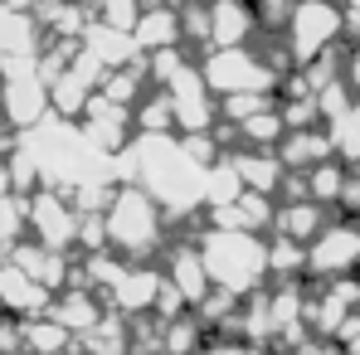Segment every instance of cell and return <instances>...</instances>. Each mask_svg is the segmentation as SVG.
<instances>
[{
  "instance_id": "6",
  "label": "cell",
  "mask_w": 360,
  "mask_h": 355,
  "mask_svg": "<svg viewBox=\"0 0 360 355\" xmlns=\"http://www.w3.org/2000/svg\"><path fill=\"white\" fill-rule=\"evenodd\" d=\"M166 98L176 108V131L180 136H200V131H214L219 127V93L205 83L200 63H185L176 78L166 83Z\"/></svg>"
},
{
  "instance_id": "24",
  "label": "cell",
  "mask_w": 360,
  "mask_h": 355,
  "mask_svg": "<svg viewBox=\"0 0 360 355\" xmlns=\"http://www.w3.org/2000/svg\"><path fill=\"white\" fill-rule=\"evenodd\" d=\"M131 117H136V131H176V108H171L166 88L161 93H146Z\"/></svg>"
},
{
  "instance_id": "26",
  "label": "cell",
  "mask_w": 360,
  "mask_h": 355,
  "mask_svg": "<svg viewBox=\"0 0 360 355\" xmlns=\"http://www.w3.org/2000/svg\"><path fill=\"white\" fill-rule=\"evenodd\" d=\"M195 355H258V346H248V341H210L205 351Z\"/></svg>"
},
{
  "instance_id": "1",
  "label": "cell",
  "mask_w": 360,
  "mask_h": 355,
  "mask_svg": "<svg viewBox=\"0 0 360 355\" xmlns=\"http://www.w3.org/2000/svg\"><path fill=\"white\" fill-rule=\"evenodd\" d=\"M117 176H131V185H141L166 214L185 219L205 205L210 166L185 146L180 131H136L117 151Z\"/></svg>"
},
{
  "instance_id": "9",
  "label": "cell",
  "mask_w": 360,
  "mask_h": 355,
  "mask_svg": "<svg viewBox=\"0 0 360 355\" xmlns=\"http://www.w3.org/2000/svg\"><path fill=\"white\" fill-rule=\"evenodd\" d=\"M108 302L117 316H156L161 297H166V268H151V263H122L117 283L108 288Z\"/></svg>"
},
{
  "instance_id": "15",
  "label": "cell",
  "mask_w": 360,
  "mask_h": 355,
  "mask_svg": "<svg viewBox=\"0 0 360 355\" xmlns=\"http://www.w3.org/2000/svg\"><path fill=\"white\" fill-rule=\"evenodd\" d=\"M234 171H239L243 190H258V195H278L288 185V166L278 151H258V146H243V151H229Z\"/></svg>"
},
{
  "instance_id": "10",
  "label": "cell",
  "mask_w": 360,
  "mask_h": 355,
  "mask_svg": "<svg viewBox=\"0 0 360 355\" xmlns=\"http://www.w3.org/2000/svg\"><path fill=\"white\" fill-rule=\"evenodd\" d=\"M258 30H263V25H258L253 0H210V49L253 44Z\"/></svg>"
},
{
  "instance_id": "2",
  "label": "cell",
  "mask_w": 360,
  "mask_h": 355,
  "mask_svg": "<svg viewBox=\"0 0 360 355\" xmlns=\"http://www.w3.org/2000/svg\"><path fill=\"white\" fill-rule=\"evenodd\" d=\"M200 243V258H205V273L214 283V292L248 302V297L263 292V283L273 278V263H268V238L253 234V229H229V224H205Z\"/></svg>"
},
{
  "instance_id": "18",
  "label": "cell",
  "mask_w": 360,
  "mask_h": 355,
  "mask_svg": "<svg viewBox=\"0 0 360 355\" xmlns=\"http://www.w3.org/2000/svg\"><path fill=\"white\" fill-rule=\"evenodd\" d=\"M39 54V20L20 5H0V63Z\"/></svg>"
},
{
  "instance_id": "21",
  "label": "cell",
  "mask_w": 360,
  "mask_h": 355,
  "mask_svg": "<svg viewBox=\"0 0 360 355\" xmlns=\"http://www.w3.org/2000/svg\"><path fill=\"white\" fill-rule=\"evenodd\" d=\"M73 346V331L59 316H25V355H63Z\"/></svg>"
},
{
  "instance_id": "17",
  "label": "cell",
  "mask_w": 360,
  "mask_h": 355,
  "mask_svg": "<svg viewBox=\"0 0 360 355\" xmlns=\"http://www.w3.org/2000/svg\"><path fill=\"white\" fill-rule=\"evenodd\" d=\"M278 219V205L273 195H258V190H243L234 205L224 209H210V224H229V229H253V234H268Z\"/></svg>"
},
{
  "instance_id": "25",
  "label": "cell",
  "mask_w": 360,
  "mask_h": 355,
  "mask_svg": "<svg viewBox=\"0 0 360 355\" xmlns=\"http://www.w3.org/2000/svg\"><path fill=\"white\" fill-rule=\"evenodd\" d=\"M292 5H297V0H253V10H258V25H263V30H278V25H288Z\"/></svg>"
},
{
  "instance_id": "13",
  "label": "cell",
  "mask_w": 360,
  "mask_h": 355,
  "mask_svg": "<svg viewBox=\"0 0 360 355\" xmlns=\"http://www.w3.org/2000/svg\"><path fill=\"white\" fill-rule=\"evenodd\" d=\"M166 278H171V288L185 297V306H200L205 297L214 292V283H210V273H205V258H200V243H176V248L166 253Z\"/></svg>"
},
{
  "instance_id": "7",
  "label": "cell",
  "mask_w": 360,
  "mask_h": 355,
  "mask_svg": "<svg viewBox=\"0 0 360 355\" xmlns=\"http://www.w3.org/2000/svg\"><path fill=\"white\" fill-rule=\"evenodd\" d=\"M360 273V224L331 219L307 243V278H356Z\"/></svg>"
},
{
  "instance_id": "11",
  "label": "cell",
  "mask_w": 360,
  "mask_h": 355,
  "mask_svg": "<svg viewBox=\"0 0 360 355\" xmlns=\"http://www.w3.org/2000/svg\"><path fill=\"white\" fill-rule=\"evenodd\" d=\"M131 34H136L141 54H156V49H176V44H185V15H180V0L146 5Z\"/></svg>"
},
{
  "instance_id": "12",
  "label": "cell",
  "mask_w": 360,
  "mask_h": 355,
  "mask_svg": "<svg viewBox=\"0 0 360 355\" xmlns=\"http://www.w3.org/2000/svg\"><path fill=\"white\" fill-rule=\"evenodd\" d=\"M54 302V292L39 283V278H30L20 263H0V306L10 311V316H39L44 306Z\"/></svg>"
},
{
  "instance_id": "28",
  "label": "cell",
  "mask_w": 360,
  "mask_h": 355,
  "mask_svg": "<svg viewBox=\"0 0 360 355\" xmlns=\"http://www.w3.org/2000/svg\"><path fill=\"white\" fill-rule=\"evenodd\" d=\"M341 5H346V10H360V0H341Z\"/></svg>"
},
{
  "instance_id": "22",
  "label": "cell",
  "mask_w": 360,
  "mask_h": 355,
  "mask_svg": "<svg viewBox=\"0 0 360 355\" xmlns=\"http://www.w3.org/2000/svg\"><path fill=\"white\" fill-rule=\"evenodd\" d=\"M321 127H326V136H331V146H336V161L356 166L360 161V98L351 108H341L336 117H326Z\"/></svg>"
},
{
  "instance_id": "4",
  "label": "cell",
  "mask_w": 360,
  "mask_h": 355,
  "mask_svg": "<svg viewBox=\"0 0 360 355\" xmlns=\"http://www.w3.org/2000/svg\"><path fill=\"white\" fill-rule=\"evenodd\" d=\"M346 5L341 0H297L288 25H283V44H288V59L292 68H307L321 54H331L346 34Z\"/></svg>"
},
{
  "instance_id": "3",
  "label": "cell",
  "mask_w": 360,
  "mask_h": 355,
  "mask_svg": "<svg viewBox=\"0 0 360 355\" xmlns=\"http://www.w3.org/2000/svg\"><path fill=\"white\" fill-rule=\"evenodd\" d=\"M103 224H108V248L112 253H122L127 263H146L166 238V209L141 185H117L108 209H103Z\"/></svg>"
},
{
  "instance_id": "8",
  "label": "cell",
  "mask_w": 360,
  "mask_h": 355,
  "mask_svg": "<svg viewBox=\"0 0 360 355\" xmlns=\"http://www.w3.org/2000/svg\"><path fill=\"white\" fill-rule=\"evenodd\" d=\"M78 224H83V214H78V205H73L63 190L39 185V190L30 195V229L39 234V243H44V248L68 253V248L78 243Z\"/></svg>"
},
{
  "instance_id": "23",
  "label": "cell",
  "mask_w": 360,
  "mask_h": 355,
  "mask_svg": "<svg viewBox=\"0 0 360 355\" xmlns=\"http://www.w3.org/2000/svg\"><path fill=\"white\" fill-rule=\"evenodd\" d=\"M25 229H30V195H5L0 200V248L10 253L15 243H25Z\"/></svg>"
},
{
  "instance_id": "14",
  "label": "cell",
  "mask_w": 360,
  "mask_h": 355,
  "mask_svg": "<svg viewBox=\"0 0 360 355\" xmlns=\"http://www.w3.org/2000/svg\"><path fill=\"white\" fill-rule=\"evenodd\" d=\"M278 156H283V166H288L292 176H307L311 166L331 161V156H336V146H331L326 127H292V131L278 141Z\"/></svg>"
},
{
  "instance_id": "20",
  "label": "cell",
  "mask_w": 360,
  "mask_h": 355,
  "mask_svg": "<svg viewBox=\"0 0 360 355\" xmlns=\"http://www.w3.org/2000/svg\"><path fill=\"white\" fill-rule=\"evenodd\" d=\"M10 263H20L30 278H39L49 292H59L63 283H68V258H63L59 248H44V243H15L10 248Z\"/></svg>"
},
{
  "instance_id": "27",
  "label": "cell",
  "mask_w": 360,
  "mask_h": 355,
  "mask_svg": "<svg viewBox=\"0 0 360 355\" xmlns=\"http://www.w3.org/2000/svg\"><path fill=\"white\" fill-rule=\"evenodd\" d=\"M341 73H346V83H351V93L360 98V39L351 44V54H346V68H341Z\"/></svg>"
},
{
  "instance_id": "16",
  "label": "cell",
  "mask_w": 360,
  "mask_h": 355,
  "mask_svg": "<svg viewBox=\"0 0 360 355\" xmlns=\"http://www.w3.org/2000/svg\"><path fill=\"white\" fill-rule=\"evenodd\" d=\"M54 316H59L73 336H93V331L103 326V316H108V311H103V297H98V288L78 283V288H63V297L54 302Z\"/></svg>"
},
{
  "instance_id": "5",
  "label": "cell",
  "mask_w": 360,
  "mask_h": 355,
  "mask_svg": "<svg viewBox=\"0 0 360 355\" xmlns=\"http://www.w3.org/2000/svg\"><path fill=\"white\" fill-rule=\"evenodd\" d=\"M205 83L229 98V93H278L283 88V73L278 63H268L253 44H234V49H210L205 63H200Z\"/></svg>"
},
{
  "instance_id": "19",
  "label": "cell",
  "mask_w": 360,
  "mask_h": 355,
  "mask_svg": "<svg viewBox=\"0 0 360 355\" xmlns=\"http://www.w3.org/2000/svg\"><path fill=\"white\" fill-rule=\"evenodd\" d=\"M321 224H326V205H316L311 195H297V200L278 205V219H273V229L283 238H292V243H311L321 234Z\"/></svg>"
}]
</instances>
